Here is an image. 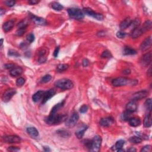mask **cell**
<instances>
[{
  "mask_svg": "<svg viewBox=\"0 0 152 152\" xmlns=\"http://www.w3.org/2000/svg\"><path fill=\"white\" fill-rule=\"evenodd\" d=\"M56 87L62 90H69L74 87V84L71 80L67 78L59 79L55 83Z\"/></svg>",
  "mask_w": 152,
  "mask_h": 152,
  "instance_id": "cell-1",
  "label": "cell"
},
{
  "mask_svg": "<svg viewBox=\"0 0 152 152\" xmlns=\"http://www.w3.org/2000/svg\"><path fill=\"white\" fill-rule=\"evenodd\" d=\"M67 118V117L66 115L57 114V115L52 116V117L49 116L45 119V122L48 124H58L59 123L66 121Z\"/></svg>",
  "mask_w": 152,
  "mask_h": 152,
  "instance_id": "cell-2",
  "label": "cell"
},
{
  "mask_svg": "<svg viewBox=\"0 0 152 152\" xmlns=\"http://www.w3.org/2000/svg\"><path fill=\"white\" fill-rule=\"evenodd\" d=\"M68 13L70 17L76 20H82L84 18V13L79 8H70L68 9Z\"/></svg>",
  "mask_w": 152,
  "mask_h": 152,
  "instance_id": "cell-3",
  "label": "cell"
},
{
  "mask_svg": "<svg viewBox=\"0 0 152 152\" xmlns=\"http://www.w3.org/2000/svg\"><path fill=\"white\" fill-rule=\"evenodd\" d=\"M134 82V81H131L128 78L125 77H118L112 80V84L115 87H121V86L127 85L129 83H131V84L134 85V84H133Z\"/></svg>",
  "mask_w": 152,
  "mask_h": 152,
  "instance_id": "cell-4",
  "label": "cell"
},
{
  "mask_svg": "<svg viewBox=\"0 0 152 152\" xmlns=\"http://www.w3.org/2000/svg\"><path fill=\"white\" fill-rule=\"evenodd\" d=\"M102 144V138L99 136H96L94 137L92 140L91 149L93 151L97 152L100 150V148Z\"/></svg>",
  "mask_w": 152,
  "mask_h": 152,
  "instance_id": "cell-5",
  "label": "cell"
},
{
  "mask_svg": "<svg viewBox=\"0 0 152 152\" xmlns=\"http://www.w3.org/2000/svg\"><path fill=\"white\" fill-rule=\"evenodd\" d=\"M78 119H79V115L77 113L74 112L68 119H67L65 125L69 128H73L77 123Z\"/></svg>",
  "mask_w": 152,
  "mask_h": 152,
  "instance_id": "cell-6",
  "label": "cell"
},
{
  "mask_svg": "<svg viewBox=\"0 0 152 152\" xmlns=\"http://www.w3.org/2000/svg\"><path fill=\"white\" fill-rule=\"evenodd\" d=\"M16 90L14 89H8L4 92L2 96V100L4 102H8L16 95Z\"/></svg>",
  "mask_w": 152,
  "mask_h": 152,
  "instance_id": "cell-7",
  "label": "cell"
},
{
  "mask_svg": "<svg viewBox=\"0 0 152 152\" xmlns=\"http://www.w3.org/2000/svg\"><path fill=\"white\" fill-rule=\"evenodd\" d=\"M83 13L84 14H87V16L92 17L93 18H95V19H96L97 20H100V21H101V20L104 19V16H103V15L95 12L90 8H84Z\"/></svg>",
  "mask_w": 152,
  "mask_h": 152,
  "instance_id": "cell-8",
  "label": "cell"
},
{
  "mask_svg": "<svg viewBox=\"0 0 152 152\" xmlns=\"http://www.w3.org/2000/svg\"><path fill=\"white\" fill-rule=\"evenodd\" d=\"M4 141L6 143H18L21 141V138L20 137L17 136H14V135H11V136H6L3 137Z\"/></svg>",
  "mask_w": 152,
  "mask_h": 152,
  "instance_id": "cell-9",
  "label": "cell"
},
{
  "mask_svg": "<svg viewBox=\"0 0 152 152\" xmlns=\"http://www.w3.org/2000/svg\"><path fill=\"white\" fill-rule=\"evenodd\" d=\"M148 95H149V92L146 90H143L137 92L133 94L131 99H132L133 100H139L141 99L145 98Z\"/></svg>",
  "mask_w": 152,
  "mask_h": 152,
  "instance_id": "cell-10",
  "label": "cell"
},
{
  "mask_svg": "<svg viewBox=\"0 0 152 152\" xmlns=\"http://www.w3.org/2000/svg\"><path fill=\"white\" fill-rule=\"evenodd\" d=\"M151 62V52H149L144 54L140 59V63L144 67H147Z\"/></svg>",
  "mask_w": 152,
  "mask_h": 152,
  "instance_id": "cell-11",
  "label": "cell"
},
{
  "mask_svg": "<svg viewBox=\"0 0 152 152\" xmlns=\"http://www.w3.org/2000/svg\"><path fill=\"white\" fill-rule=\"evenodd\" d=\"M55 91L54 89H50L47 92H45L42 99V104H44L47 102V101L51 99L54 95H55Z\"/></svg>",
  "mask_w": 152,
  "mask_h": 152,
  "instance_id": "cell-12",
  "label": "cell"
},
{
  "mask_svg": "<svg viewBox=\"0 0 152 152\" xmlns=\"http://www.w3.org/2000/svg\"><path fill=\"white\" fill-rule=\"evenodd\" d=\"M151 36H149L144 39V40L143 42L140 45V49L141 51H145V50H147L150 47L151 45Z\"/></svg>",
  "mask_w": 152,
  "mask_h": 152,
  "instance_id": "cell-13",
  "label": "cell"
},
{
  "mask_svg": "<svg viewBox=\"0 0 152 152\" xmlns=\"http://www.w3.org/2000/svg\"><path fill=\"white\" fill-rule=\"evenodd\" d=\"M31 18L32 20L35 24H37V25L45 26L46 24V21L45 20V19H44V18L36 16H34V15H31Z\"/></svg>",
  "mask_w": 152,
  "mask_h": 152,
  "instance_id": "cell-14",
  "label": "cell"
},
{
  "mask_svg": "<svg viewBox=\"0 0 152 152\" xmlns=\"http://www.w3.org/2000/svg\"><path fill=\"white\" fill-rule=\"evenodd\" d=\"M145 32L144 31V29L141 27H137L136 29H133V31L131 33V37H133V39H136L141 36L143 33Z\"/></svg>",
  "mask_w": 152,
  "mask_h": 152,
  "instance_id": "cell-15",
  "label": "cell"
},
{
  "mask_svg": "<svg viewBox=\"0 0 152 152\" xmlns=\"http://www.w3.org/2000/svg\"><path fill=\"white\" fill-rule=\"evenodd\" d=\"M126 109L131 113L136 112L137 109V104L136 101L132 100L128 102L126 105Z\"/></svg>",
  "mask_w": 152,
  "mask_h": 152,
  "instance_id": "cell-16",
  "label": "cell"
},
{
  "mask_svg": "<svg viewBox=\"0 0 152 152\" xmlns=\"http://www.w3.org/2000/svg\"><path fill=\"white\" fill-rule=\"evenodd\" d=\"M99 123H100V125H102V127H108L110 126L114 123V119L109 117L102 118L100 119V122H99Z\"/></svg>",
  "mask_w": 152,
  "mask_h": 152,
  "instance_id": "cell-17",
  "label": "cell"
},
{
  "mask_svg": "<svg viewBox=\"0 0 152 152\" xmlns=\"http://www.w3.org/2000/svg\"><path fill=\"white\" fill-rule=\"evenodd\" d=\"M87 128L88 126L87 125H83L82 126H81V127H79L76 132V136L77 137L79 138V139L82 138L83 137L84 133L87 130Z\"/></svg>",
  "mask_w": 152,
  "mask_h": 152,
  "instance_id": "cell-18",
  "label": "cell"
},
{
  "mask_svg": "<svg viewBox=\"0 0 152 152\" xmlns=\"http://www.w3.org/2000/svg\"><path fill=\"white\" fill-rule=\"evenodd\" d=\"M14 21L13 20H9L4 23L3 26V31L5 32H8L10 31L11 30L13 29V27H14Z\"/></svg>",
  "mask_w": 152,
  "mask_h": 152,
  "instance_id": "cell-19",
  "label": "cell"
},
{
  "mask_svg": "<svg viewBox=\"0 0 152 152\" xmlns=\"http://www.w3.org/2000/svg\"><path fill=\"white\" fill-rule=\"evenodd\" d=\"M64 105V101L55 105L52 108L51 111H50V113L49 116H54L57 115L58 111L60 109L63 108Z\"/></svg>",
  "mask_w": 152,
  "mask_h": 152,
  "instance_id": "cell-20",
  "label": "cell"
},
{
  "mask_svg": "<svg viewBox=\"0 0 152 152\" xmlns=\"http://www.w3.org/2000/svg\"><path fill=\"white\" fill-rule=\"evenodd\" d=\"M23 73V69L21 67H14L10 70V74L12 77H17L20 76Z\"/></svg>",
  "mask_w": 152,
  "mask_h": 152,
  "instance_id": "cell-21",
  "label": "cell"
},
{
  "mask_svg": "<svg viewBox=\"0 0 152 152\" xmlns=\"http://www.w3.org/2000/svg\"><path fill=\"white\" fill-rule=\"evenodd\" d=\"M26 131L28 134L30 135L32 137L36 138L39 136V131L35 127H28Z\"/></svg>",
  "mask_w": 152,
  "mask_h": 152,
  "instance_id": "cell-22",
  "label": "cell"
},
{
  "mask_svg": "<svg viewBox=\"0 0 152 152\" xmlns=\"http://www.w3.org/2000/svg\"><path fill=\"white\" fill-rule=\"evenodd\" d=\"M129 125L131 127H136L139 126L141 124V120L140 118H136V117H131L130 119L128 120Z\"/></svg>",
  "mask_w": 152,
  "mask_h": 152,
  "instance_id": "cell-23",
  "label": "cell"
},
{
  "mask_svg": "<svg viewBox=\"0 0 152 152\" xmlns=\"http://www.w3.org/2000/svg\"><path fill=\"white\" fill-rule=\"evenodd\" d=\"M46 52L47 50L45 49H41L40 51L39 52V57L38 61L39 63H44L46 61Z\"/></svg>",
  "mask_w": 152,
  "mask_h": 152,
  "instance_id": "cell-24",
  "label": "cell"
},
{
  "mask_svg": "<svg viewBox=\"0 0 152 152\" xmlns=\"http://www.w3.org/2000/svg\"><path fill=\"white\" fill-rule=\"evenodd\" d=\"M152 121H151V113H150L147 115L144 118L143 121V125L146 128H149L151 126Z\"/></svg>",
  "mask_w": 152,
  "mask_h": 152,
  "instance_id": "cell-25",
  "label": "cell"
},
{
  "mask_svg": "<svg viewBox=\"0 0 152 152\" xmlns=\"http://www.w3.org/2000/svg\"><path fill=\"white\" fill-rule=\"evenodd\" d=\"M131 22H132V20H131L130 18H125V19L124 20H123L121 23V24H120L119 27L121 28V29L124 30L129 27L131 25Z\"/></svg>",
  "mask_w": 152,
  "mask_h": 152,
  "instance_id": "cell-26",
  "label": "cell"
},
{
  "mask_svg": "<svg viewBox=\"0 0 152 152\" xmlns=\"http://www.w3.org/2000/svg\"><path fill=\"white\" fill-rule=\"evenodd\" d=\"M44 93H45V92L42 91V90L38 91V92H37L36 93H35L32 96V100L33 102H39L40 99H42Z\"/></svg>",
  "mask_w": 152,
  "mask_h": 152,
  "instance_id": "cell-27",
  "label": "cell"
},
{
  "mask_svg": "<svg viewBox=\"0 0 152 152\" xmlns=\"http://www.w3.org/2000/svg\"><path fill=\"white\" fill-rule=\"evenodd\" d=\"M137 52L136 50H134V49L130 48L128 46H125L123 50V54L124 55H132L136 54Z\"/></svg>",
  "mask_w": 152,
  "mask_h": 152,
  "instance_id": "cell-28",
  "label": "cell"
},
{
  "mask_svg": "<svg viewBox=\"0 0 152 152\" xmlns=\"http://www.w3.org/2000/svg\"><path fill=\"white\" fill-rule=\"evenodd\" d=\"M57 133L60 136L64 138H68L71 136L70 132L67 129H59L57 131Z\"/></svg>",
  "mask_w": 152,
  "mask_h": 152,
  "instance_id": "cell-29",
  "label": "cell"
},
{
  "mask_svg": "<svg viewBox=\"0 0 152 152\" xmlns=\"http://www.w3.org/2000/svg\"><path fill=\"white\" fill-rule=\"evenodd\" d=\"M125 144V141L123 140H120L119 141H118L116 143L115 146H114L113 147L114 148H112V150H118L119 149H121V148H123V147L124 145Z\"/></svg>",
  "mask_w": 152,
  "mask_h": 152,
  "instance_id": "cell-30",
  "label": "cell"
},
{
  "mask_svg": "<svg viewBox=\"0 0 152 152\" xmlns=\"http://www.w3.org/2000/svg\"><path fill=\"white\" fill-rule=\"evenodd\" d=\"M131 117H132V113L128 110L124 112L121 115V118L124 121H128Z\"/></svg>",
  "mask_w": 152,
  "mask_h": 152,
  "instance_id": "cell-31",
  "label": "cell"
},
{
  "mask_svg": "<svg viewBox=\"0 0 152 152\" xmlns=\"http://www.w3.org/2000/svg\"><path fill=\"white\" fill-rule=\"evenodd\" d=\"M52 8L56 11H61L63 9V6L61 4H59L58 2H53L51 4Z\"/></svg>",
  "mask_w": 152,
  "mask_h": 152,
  "instance_id": "cell-32",
  "label": "cell"
},
{
  "mask_svg": "<svg viewBox=\"0 0 152 152\" xmlns=\"http://www.w3.org/2000/svg\"><path fill=\"white\" fill-rule=\"evenodd\" d=\"M28 26V22L27 20H22L18 23L17 24V27L18 29H26V28Z\"/></svg>",
  "mask_w": 152,
  "mask_h": 152,
  "instance_id": "cell-33",
  "label": "cell"
},
{
  "mask_svg": "<svg viewBox=\"0 0 152 152\" xmlns=\"http://www.w3.org/2000/svg\"><path fill=\"white\" fill-rule=\"evenodd\" d=\"M142 28L144 29V32L150 30L151 29V22L150 21V20L146 21L145 23L143 24V26H142Z\"/></svg>",
  "mask_w": 152,
  "mask_h": 152,
  "instance_id": "cell-34",
  "label": "cell"
},
{
  "mask_svg": "<svg viewBox=\"0 0 152 152\" xmlns=\"http://www.w3.org/2000/svg\"><path fill=\"white\" fill-rule=\"evenodd\" d=\"M129 141L132 143L138 144V143H140L142 141V139L140 137H139L134 136L129 138Z\"/></svg>",
  "mask_w": 152,
  "mask_h": 152,
  "instance_id": "cell-35",
  "label": "cell"
},
{
  "mask_svg": "<svg viewBox=\"0 0 152 152\" xmlns=\"http://www.w3.org/2000/svg\"><path fill=\"white\" fill-rule=\"evenodd\" d=\"M69 65L68 64H59L57 66V70L59 71V72H61V71L66 70L67 69H68Z\"/></svg>",
  "mask_w": 152,
  "mask_h": 152,
  "instance_id": "cell-36",
  "label": "cell"
},
{
  "mask_svg": "<svg viewBox=\"0 0 152 152\" xmlns=\"http://www.w3.org/2000/svg\"><path fill=\"white\" fill-rule=\"evenodd\" d=\"M140 24V20L137 18V19L133 20V21L132 20L130 26L131 27H132V28H133V29H134L137 27H139ZM130 26H129V27H130Z\"/></svg>",
  "mask_w": 152,
  "mask_h": 152,
  "instance_id": "cell-37",
  "label": "cell"
},
{
  "mask_svg": "<svg viewBox=\"0 0 152 152\" xmlns=\"http://www.w3.org/2000/svg\"><path fill=\"white\" fill-rule=\"evenodd\" d=\"M145 107L148 111H149L150 112H151V99H148L147 100H146L145 102Z\"/></svg>",
  "mask_w": 152,
  "mask_h": 152,
  "instance_id": "cell-38",
  "label": "cell"
},
{
  "mask_svg": "<svg viewBox=\"0 0 152 152\" xmlns=\"http://www.w3.org/2000/svg\"><path fill=\"white\" fill-rule=\"evenodd\" d=\"M51 79L52 76H50V75L47 74L42 78V79H41V83H46L49 82Z\"/></svg>",
  "mask_w": 152,
  "mask_h": 152,
  "instance_id": "cell-39",
  "label": "cell"
},
{
  "mask_svg": "<svg viewBox=\"0 0 152 152\" xmlns=\"http://www.w3.org/2000/svg\"><path fill=\"white\" fill-rule=\"evenodd\" d=\"M25 83V79L23 77H19L16 81V85L18 87H21Z\"/></svg>",
  "mask_w": 152,
  "mask_h": 152,
  "instance_id": "cell-40",
  "label": "cell"
},
{
  "mask_svg": "<svg viewBox=\"0 0 152 152\" xmlns=\"http://www.w3.org/2000/svg\"><path fill=\"white\" fill-rule=\"evenodd\" d=\"M101 57H102V58H106L111 57L112 55L109 50H105L104 52H103L102 55H101Z\"/></svg>",
  "mask_w": 152,
  "mask_h": 152,
  "instance_id": "cell-41",
  "label": "cell"
},
{
  "mask_svg": "<svg viewBox=\"0 0 152 152\" xmlns=\"http://www.w3.org/2000/svg\"><path fill=\"white\" fill-rule=\"evenodd\" d=\"M8 55L12 56V57H18L20 56V54H18L17 52L14 50H9Z\"/></svg>",
  "mask_w": 152,
  "mask_h": 152,
  "instance_id": "cell-42",
  "label": "cell"
},
{
  "mask_svg": "<svg viewBox=\"0 0 152 152\" xmlns=\"http://www.w3.org/2000/svg\"><path fill=\"white\" fill-rule=\"evenodd\" d=\"M27 40L29 43H32L35 40V35L33 33H30L26 37Z\"/></svg>",
  "mask_w": 152,
  "mask_h": 152,
  "instance_id": "cell-43",
  "label": "cell"
},
{
  "mask_svg": "<svg viewBox=\"0 0 152 152\" xmlns=\"http://www.w3.org/2000/svg\"><path fill=\"white\" fill-rule=\"evenodd\" d=\"M126 36V33L123 31H119L117 33V37L119 39H124Z\"/></svg>",
  "mask_w": 152,
  "mask_h": 152,
  "instance_id": "cell-44",
  "label": "cell"
},
{
  "mask_svg": "<svg viewBox=\"0 0 152 152\" xmlns=\"http://www.w3.org/2000/svg\"><path fill=\"white\" fill-rule=\"evenodd\" d=\"M88 106L87 105H83L81 108L80 109V112H81L82 114H84L86 113V112H87V111L88 110Z\"/></svg>",
  "mask_w": 152,
  "mask_h": 152,
  "instance_id": "cell-45",
  "label": "cell"
},
{
  "mask_svg": "<svg viewBox=\"0 0 152 152\" xmlns=\"http://www.w3.org/2000/svg\"><path fill=\"white\" fill-rule=\"evenodd\" d=\"M5 4L7 6L12 7H13L16 4V1H5Z\"/></svg>",
  "mask_w": 152,
  "mask_h": 152,
  "instance_id": "cell-46",
  "label": "cell"
},
{
  "mask_svg": "<svg viewBox=\"0 0 152 152\" xmlns=\"http://www.w3.org/2000/svg\"><path fill=\"white\" fill-rule=\"evenodd\" d=\"M26 29H18L17 31L16 32V35L18 36H21L24 34V33L25 32Z\"/></svg>",
  "mask_w": 152,
  "mask_h": 152,
  "instance_id": "cell-47",
  "label": "cell"
},
{
  "mask_svg": "<svg viewBox=\"0 0 152 152\" xmlns=\"http://www.w3.org/2000/svg\"><path fill=\"white\" fill-rule=\"evenodd\" d=\"M151 150V146L147 145L143 147L141 150V151H150Z\"/></svg>",
  "mask_w": 152,
  "mask_h": 152,
  "instance_id": "cell-48",
  "label": "cell"
},
{
  "mask_svg": "<svg viewBox=\"0 0 152 152\" xmlns=\"http://www.w3.org/2000/svg\"><path fill=\"white\" fill-rule=\"evenodd\" d=\"M4 67L6 69H13V68H14V64H5L4 65Z\"/></svg>",
  "mask_w": 152,
  "mask_h": 152,
  "instance_id": "cell-49",
  "label": "cell"
},
{
  "mask_svg": "<svg viewBox=\"0 0 152 152\" xmlns=\"http://www.w3.org/2000/svg\"><path fill=\"white\" fill-rule=\"evenodd\" d=\"M59 46L56 47L55 49L54 52V57H55V58L58 57V54H59Z\"/></svg>",
  "mask_w": 152,
  "mask_h": 152,
  "instance_id": "cell-50",
  "label": "cell"
},
{
  "mask_svg": "<svg viewBox=\"0 0 152 152\" xmlns=\"http://www.w3.org/2000/svg\"><path fill=\"white\" fill-rule=\"evenodd\" d=\"M7 150L10 151H17L20 150V149L16 147H10L7 149Z\"/></svg>",
  "mask_w": 152,
  "mask_h": 152,
  "instance_id": "cell-51",
  "label": "cell"
},
{
  "mask_svg": "<svg viewBox=\"0 0 152 152\" xmlns=\"http://www.w3.org/2000/svg\"><path fill=\"white\" fill-rule=\"evenodd\" d=\"M89 60L87 59H84L83 61V67H87L88 65H89Z\"/></svg>",
  "mask_w": 152,
  "mask_h": 152,
  "instance_id": "cell-52",
  "label": "cell"
},
{
  "mask_svg": "<svg viewBox=\"0 0 152 152\" xmlns=\"http://www.w3.org/2000/svg\"><path fill=\"white\" fill-rule=\"evenodd\" d=\"M28 3H29V4H31V5H35V4H36L38 3L39 1H36V0H31V1H28Z\"/></svg>",
  "mask_w": 152,
  "mask_h": 152,
  "instance_id": "cell-53",
  "label": "cell"
},
{
  "mask_svg": "<svg viewBox=\"0 0 152 152\" xmlns=\"http://www.w3.org/2000/svg\"><path fill=\"white\" fill-rule=\"evenodd\" d=\"M123 73L125 75L129 74L131 73V70H129V69H126V70L123 71Z\"/></svg>",
  "mask_w": 152,
  "mask_h": 152,
  "instance_id": "cell-54",
  "label": "cell"
},
{
  "mask_svg": "<svg viewBox=\"0 0 152 152\" xmlns=\"http://www.w3.org/2000/svg\"><path fill=\"white\" fill-rule=\"evenodd\" d=\"M44 150L45 151H49L50 150L49 148L48 147H45V146L44 147Z\"/></svg>",
  "mask_w": 152,
  "mask_h": 152,
  "instance_id": "cell-55",
  "label": "cell"
},
{
  "mask_svg": "<svg viewBox=\"0 0 152 152\" xmlns=\"http://www.w3.org/2000/svg\"><path fill=\"white\" fill-rule=\"evenodd\" d=\"M128 151H136V149H134V148L131 147V148H130V149L128 150Z\"/></svg>",
  "mask_w": 152,
  "mask_h": 152,
  "instance_id": "cell-56",
  "label": "cell"
},
{
  "mask_svg": "<svg viewBox=\"0 0 152 152\" xmlns=\"http://www.w3.org/2000/svg\"><path fill=\"white\" fill-rule=\"evenodd\" d=\"M0 11H1V16H2V15L4 14V13H5V10H4L3 8H1Z\"/></svg>",
  "mask_w": 152,
  "mask_h": 152,
  "instance_id": "cell-57",
  "label": "cell"
},
{
  "mask_svg": "<svg viewBox=\"0 0 152 152\" xmlns=\"http://www.w3.org/2000/svg\"><path fill=\"white\" fill-rule=\"evenodd\" d=\"M151 68L150 67V68H149V71H148V73H149V74H149V76H151Z\"/></svg>",
  "mask_w": 152,
  "mask_h": 152,
  "instance_id": "cell-58",
  "label": "cell"
},
{
  "mask_svg": "<svg viewBox=\"0 0 152 152\" xmlns=\"http://www.w3.org/2000/svg\"><path fill=\"white\" fill-rule=\"evenodd\" d=\"M117 151H118V152H120V151H124V150L123 149V148H121V149H119L117 150Z\"/></svg>",
  "mask_w": 152,
  "mask_h": 152,
  "instance_id": "cell-59",
  "label": "cell"
},
{
  "mask_svg": "<svg viewBox=\"0 0 152 152\" xmlns=\"http://www.w3.org/2000/svg\"><path fill=\"white\" fill-rule=\"evenodd\" d=\"M3 39H1V47L3 46Z\"/></svg>",
  "mask_w": 152,
  "mask_h": 152,
  "instance_id": "cell-60",
  "label": "cell"
}]
</instances>
